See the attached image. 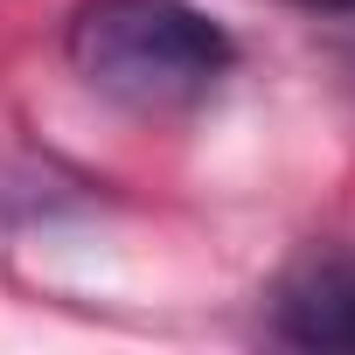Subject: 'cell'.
Returning a JSON list of instances; mask_svg holds the SVG:
<instances>
[{
  "instance_id": "1",
  "label": "cell",
  "mask_w": 355,
  "mask_h": 355,
  "mask_svg": "<svg viewBox=\"0 0 355 355\" xmlns=\"http://www.w3.org/2000/svg\"><path fill=\"white\" fill-rule=\"evenodd\" d=\"M70 63L132 112H174L237 63V42L189 0H84L70 15Z\"/></svg>"
},
{
  "instance_id": "2",
  "label": "cell",
  "mask_w": 355,
  "mask_h": 355,
  "mask_svg": "<svg viewBox=\"0 0 355 355\" xmlns=\"http://www.w3.org/2000/svg\"><path fill=\"white\" fill-rule=\"evenodd\" d=\"M272 313L300 348H355V258H306L279 286Z\"/></svg>"
},
{
  "instance_id": "3",
  "label": "cell",
  "mask_w": 355,
  "mask_h": 355,
  "mask_svg": "<svg viewBox=\"0 0 355 355\" xmlns=\"http://www.w3.org/2000/svg\"><path fill=\"white\" fill-rule=\"evenodd\" d=\"M300 8H334V15H355V0H300Z\"/></svg>"
}]
</instances>
